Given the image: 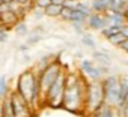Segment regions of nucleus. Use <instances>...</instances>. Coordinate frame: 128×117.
Segmentation results:
<instances>
[{
	"mask_svg": "<svg viewBox=\"0 0 128 117\" xmlns=\"http://www.w3.org/2000/svg\"><path fill=\"white\" fill-rule=\"evenodd\" d=\"M71 17H72V9L63 8L62 15H60V18H59V20H62L63 23H70V24H71Z\"/></svg>",
	"mask_w": 128,
	"mask_h": 117,
	"instance_id": "nucleus-24",
	"label": "nucleus"
},
{
	"mask_svg": "<svg viewBox=\"0 0 128 117\" xmlns=\"http://www.w3.org/2000/svg\"><path fill=\"white\" fill-rule=\"evenodd\" d=\"M30 15H32V18L35 20V21H41L44 17H45V11L44 9H41V8H33L32 9V12H30Z\"/></svg>",
	"mask_w": 128,
	"mask_h": 117,
	"instance_id": "nucleus-23",
	"label": "nucleus"
},
{
	"mask_svg": "<svg viewBox=\"0 0 128 117\" xmlns=\"http://www.w3.org/2000/svg\"><path fill=\"white\" fill-rule=\"evenodd\" d=\"M80 44L83 45V47H86L88 50H92V51H95V50H98L96 48V41L94 39V36L88 32V33H84L82 38H80Z\"/></svg>",
	"mask_w": 128,
	"mask_h": 117,
	"instance_id": "nucleus-15",
	"label": "nucleus"
},
{
	"mask_svg": "<svg viewBox=\"0 0 128 117\" xmlns=\"http://www.w3.org/2000/svg\"><path fill=\"white\" fill-rule=\"evenodd\" d=\"M89 15L90 14H88V12H84V11H82V9H74L72 11V17H71V24H74V23H80V24H86V21H88V18H89Z\"/></svg>",
	"mask_w": 128,
	"mask_h": 117,
	"instance_id": "nucleus-14",
	"label": "nucleus"
},
{
	"mask_svg": "<svg viewBox=\"0 0 128 117\" xmlns=\"http://www.w3.org/2000/svg\"><path fill=\"white\" fill-rule=\"evenodd\" d=\"M86 27L88 30H92V32H98L101 33L106 27H108V21H107V17L102 15V14H90L88 21H86Z\"/></svg>",
	"mask_w": 128,
	"mask_h": 117,
	"instance_id": "nucleus-9",
	"label": "nucleus"
},
{
	"mask_svg": "<svg viewBox=\"0 0 128 117\" xmlns=\"http://www.w3.org/2000/svg\"><path fill=\"white\" fill-rule=\"evenodd\" d=\"M62 11H63V6H59V5H53V3H51V5L45 9V17H47V18H60Z\"/></svg>",
	"mask_w": 128,
	"mask_h": 117,
	"instance_id": "nucleus-16",
	"label": "nucleus"
},
{
	"mask_svg": "<svg viewBox=\"0 0 128 117\" xmlns=\"http://www.w3.org/2000/svg\"><path fill=\"white\" fill-rule=\"evenodd\" d=\"M86 89H88V81L83 78L80 72H68L62 108L72 114H84Z\"/></svg>",
	"mask_w": 128,
	"mask_h": 117,
	"instance_id": "nucleus-1",
	"label": "nucleus"
},
{
	"mask_svg": "<svg viewBox=\"0 0 128 117\" xmlns=\"http://www.w3.org/2000/svg\"><path fill=\"white\" fill-rule=\"evenodd\" d=\"M14 32H15V35L17 36H29V33H30V30H29V27H27V24H26V21L24 20H21L15 27H14Z\"/></svg>",
	"mask_w": 128,
	"mask_h": 117,
	"instance_id": "nucleus-18",
	"label": "nucleus"
},
{
	"mask_svg": "<svg viewBox=\"0 0 128 117\" xmlns=\"http://www.w3.org/2000/svg\"><path fill=\"white\" fill-rule=\"evenodd\" d=\"M32 33H36V35H41V36H44V35H47V27L44 26V24H38V26H35L32 30H30Z\"/></svg>",
	"mask_w": 128,
	"mask_h": 117,
	"instance_id": "nucleus-25",
	"label": "nucleus"
},
{
	"mask_svg": "<svg viewBox=\"0 0 128 117\" xmlns=\"http://www.w3.org/2000/svg\"><path fill=\"white\" fill-rule=\"evenodd\" d=\"M107 2H108V3H110V5H112V2H113V0H107Z\"/></svg>",
	"mask_w": 128,
	"mask_h": 117,
	"instance_id": "nucleus-38",
	"label": "nucleus"
},
{
	"mask_svg": "<svg viewBox=\"0 0 128 117\" xmlns=\"http://www.w3.org/2000/svg\"><path fill=\"white\" fill-rule=\"evenodd\" d=\"M8 98L11 102V111L14 117H33V108L15 90H12Z\"/></svg>",
	"mask_w": 128,
	"mask_h": 117,
	"instance_id": "nucleus-8",
	"label": "nucleus"
},
{
	"mask_svg": "<svg viewBox=\"0 0 128 117\" xmlns=\"http://www.w3.org/2000/svg\"><path fill=\"white\" fill-rule=\"evenodd\" d=\"M120 33H122V35L128 39V23H126L125 26H122V27H120Z\"/></svg>",
	"mask_w": 128,
	"mask_h": 117,
	"instance_id": "nucleus-31",
	"label": "nucleus"
},
{
	"mask_svg": "<svg viewBox=\"0 0 128 117\" xmlns=\"http://www.w3.org/2000/svg\"><path fill=\"white\" fill-rule=\"evenodd\" d=\"M118 50H120L122 53L128 54V39H126V41H125V42H124V44H122V45H120L119 48H118Z\"/></svg>",
	"mask_w": 128,
	"mask_h": 117,
	"instance_id": "nucleus-30",
	"label": "nucleus"
},
{
	"mask_svg": "<svg viewBox=\"0 0 128 117\" xmlns=\"http://www.w3.org/2000/svg\"><path fill=\"white\" fill-rule=\"evenodd\" d=\"M110 11V3L107 0H92V12L106 15Z\"/></svg>",
	"mask_w": 128,
	"mask_h": 117,
	"instance_id": "nucleus-13",
	"label": "nucleus"
},
{
	"mask_svg": "<svg viewBox=\"0 0 128 117\" xmlns=\"http://www.w3.org/2000/svg\"><path fill=\"white\" fill-rule=\"evenodd\" d=\"M8 39H9V30L2 26V29H0V44H5Z\"/></svg>",
	"mask_w": 128,
	"mask_h": 117,
	"instance_id": "nucleus-27",
	"label": "nucleus"
},
{
	"mask_svg": "<svg viewBox=\"0 0 128 117\" xmlns=\"http://www.w3.org/2000/svg\"><path fill=\"white\" fill-rule=\"evenodd\" d=\"M15 92L33 108V111H38L41 107H44L41 87H39V78L38 74L32 69H26L20 74L15 86Z\"/></svg>",
	"mask_w": 128,
	"mask_h": 117,
	"instance_id": "nucleus-2",
	"label": "nucleus"
},
{
	"mask_svg": "<svg viewBox=\"0 0 128 117\" xmlns=\"http://www.w3.org/2000/svg\"><path fill=\"white\" fill-rule=\"evenodd\" d=\"M44 39V36H41V35H36V33H29V36H27V39H26V44L29 45V47H35V45H38L41 41Z\"/></svg>",
	"mask_w": 128,
	"mask_h": 117,
	"instance_id": "nucleus-21",
	"label": "nucleus"
},
{
	"mask_svg": "<svg viewBox=\"0 0 128 117\" xmlns=\"http://www.w3.org/2000/svg\"><path fill=\"white\" fill-rule=\"evenodd\" d=\"M2 2H3V3H8V5H9V3H12V2H14V0H2Z\"/></svg>",
	"mask_w": 128,
	"mask_h": 117,
	"instance_id": "nucleus-37",
	"label": "nucleus"
},
{
	"mask_svg": "<svg viewBox=\"0 0 128 117\" xmlns=\"http://www.w3.org/2000/svg\"><path fill=\"white\" fill-rule=\"evenodd\" d=\"M15 3H18V5H29V3H33V0H14Z\"/></svg>",
	"mask_w": 128,
	"mask_h": 117,
	"instance_id": "nucleus-32",
	"label": "nucleus"
},
{
	"mask_svg": "<svg viewBox=\"0 0 128 117\" xmlns=\"http://www.w3.org/2000/svg\"><path fill=\"white\" fill-rule=\"evenodd\" d=\"M33 3L36 8H41V9H47L50 5H51V0H33Z\"/></svg>",
	"mask_w": 128,
	"mask_h": 117,
	"instance_id": "nucleus-26",
	"label": "nucleus"
},
{
	"mask_svg": "<svg viewBox=\"0 0 128 117\" xmlns=\"http://www.w3.org/2000/svg\"><path fill=\"white\" fill-rule=\"evenodd\" d=\"M125 104H126V105H128V96H126V102H125Z\"/></svg>",
	"mask_w": 128,
	"mask_h": 117,
	"instance_id": "nucleus-39",
	"label": "nucleus"
},
{
	"mask_svg": "<svg viewBox=\"0 0 128 117\" xmlns=\"http://www.w3.org/2000/svg\"><path fill=\"white\" fill-rule=\"evenodd\" d=\"M17 48H18V51H20V53L24 56V54H27V53H29V48H30V47H29L27 44H20Z\"/></svg>",
	"mask_w": 128,
	"mask_h": 117,
	"instance_id": "nucleus-29",
	"label": "nucleus"
},
{
	"mask_svg": "<svg viewBox=\"0 0 128 117\" xmlns=\"http://www.w3.org/2000/svg\"><path fill=\"white\" fill-rule=\"evenodd\" d=\"M53 5H59V6H63V3H65V0H51Z\"/></svg>",
	"mask_w": 128,
	"mask_h": 117,
	"instance_id": "nucleus-33",
	"label": "nucleus"
},
{
	"mask_svg": "<svg viewBox=\"0 0 128 117\" xmlns=\"http://www.w3.org/2000/svg\"><path fill=\"white\" fill-rule=\"evenodd\" d=\"M8 93H11L9 86H8V77L6 75H0V102L5 98H8Z\"/></svg>",
	"mask_w": 128,
	"mask_h": 117,
	"instance_id": "nucleus-17",
	"label": "nucleus"
},
{
	"mask_svg": "<svg viewBox=\"0 0 128 117\" xmlns=\"http://www.w3.org/2000/svg\"><path fill=\"white\" fill-rule=\"evenodd\" d=\"M71 26H72V30H74V33H76V35H78L80 38H82L84 33H88V27H86V24L74 23V24H71Z\"/></svg>",
	"mask_w": 128,
	"mask_h": 117,
	"instance_id": "nucleus-22",
	"label": "nucleus"
},
{
	"mask_svg": "<svg viewBox=\"0 0 128 117\" xmlns=\"http://www.w3.org/2000/svg\"><path fill=\"white\" fill-rule=\"evenodd\" d=\"M86 117H101V116L96 113V114H89V116H86Z\"/></svg>",
	"mask_w": 128,
	"mask_h": 117,
	"instance_id": "nucleus-36",
	"label": "nucleus"
},
{
	"mask_svg": "<svg viewBox=\"0 0 128 117\" xmlns=\"http://www.w3.org/2000/svg\"><path fill=\"white\" fill-rule=\"evenodd\" d=\"M0 117H3V107H2V102H0Z\"/></svg>",
	"mask_w": 128,
	"mask_h": 117,
	"instance_id": "nucleus-35",
	"label": "nucleus"
},
{
	"mask_svg": "<svg viewBox=\"0 0 128 117\" xmlns=\"http://www.w3.org/2000/svg\"><path fill=\"white\" fill-rule=\"evenodd\" d=\"M21 20L14 14V12H6V14H3L2 15V18H0V23H2V26L3 27H6L8 30H11V29H14L18 23H20Z\"/></svg>",
	"mask_w": 128,
	"mask_h": 117,
	"instance_id": "nucleus-12",
	"label": "nucleus"
},
{
	"mask_svg": "<svg viewBox=\"0 0 128 117\" xmlns=\"http://www.w3.org/2000/svg\"><path fill=\"white\" fill-rule=\"evenodd\" d=\"M78 72L83 75V78L88 83H94V81H102L106 77L102 75L100 66L90 60V58H82L78 63Z\"/></svg>",
	"mask_w": 128,
	"mask_h": 117,
	"instance_id": "nucleus-7",
	"label": "nucleus"
},
{
	"mask_svg": "<svg viewBox=\"0 0 128 117\" xmlns=\"http://www.w3.org/2000/svg\"><path fill=\"white\" fill-rule=\"evenodd\" d=\"M92 60L96 65H100V66H108V68H112V65H113V56L106 48L95 50V51H92Z\"/></svg>",
	"mask_w": 128,
	"mask_h": 117,
	"instance_id": "nucleus-10",
	"label": "nucleus"
},
{
	"mask_svg": "<svg viewBox=\"0 0 128 117\" xmlns=\"http://www.w3.org/2000/svg\"><path fill=\"white\" fill-rule=\"evenodd\" d=\"M119 32H120V27L108 26V27H106V29H104V30H102V32H101L100 35H101V36H102V38H104V39L107 41V39H110V38H112L113 35H116V33H119Z\"/></svg>",
	"mask_w": 128,
	"mask_h": 117,
	"instance_id": "nucleus-20",
	"label": "nucleus"
},
{
	"mask_svg": "<svg viewBox=\"0 0 128 117\" xmlns=\"http://www.w3.org/2000/svg\"><path fill=\"white\" fill-rule=\"evenodd\" d=\"M122 14H124V17H125V21L128 23V5H126V8L124 9V12H122Z\"/></svg>",
	"mask_w": 128,
	"mask_h": 117,
	"instance_id": "nucleus-34",
	"label": "nucleus"
},
{
	"mask_svg": "<svg viewBox=\"0 0 128 117\" xmlns=\"http://www.w3.org/2000/svg\"><path fill=\"white\" fill-rule=\"evenodd\" d=\"M0 29H2V23H0Z\"/></svg>",
	"mask_w": 128,
	"mask_h": 117,
	"instance_id": "nucleus-41",
	"label": "nucleus"
},
{
	"mask_svg": "<svg viewBox=\"0 0 128 117\" xmlns=\"http://www.w3.org/2000/svg\"><path fill=\"white\" fill-rule=\"evenodd\" d=\"M125 41H126V38H125V36H124L120 32H119V33H116V35H113L110 39H107V42H108L110 45L116 47V48H119V47H120V45H122Z\"/></svg>",
	"mask_w": 128,
	"mask_h": 117,
	"instance_id": "nucleus-19",
	"label": "nucleus"
},
{
	"mask_svg": "<svg viewBox=\"0 0 128 117\" xmlns=\"http://www.w3.org/2000/svg\"><path fill=\"white\" fill-rule=\"evenodd\" d=\"M106 17H107L108 26L122 27V26H125V24H126L125 17H124V14H120V12H113V11H108V12L106 14Z\"/></svg>",
	"mask_w": 128,
	"mask_h": 117,
	"instance_id": "nucleus-11",
	"label": "nucleus"
},
{
	"mask_svg": "<svg viewBox=\"0 0 128 117\" xmlns=\"http://www.w3.org/2000/svg\"><path fill=\"white\" fill-rule=\"evenodd\" d=\"M63 8H68V9H77L78 8V0H65L63 3Z\"/></svg>",
	"mask_w": 128,
	"mask_h": 117,
	"instance_id": "nucleus-28",
	"label": "nucleus"
},
{
	"mask_svg": "<svg viewBox=\"0 0 128 117\" xmlns=\"http://www.w3.org/2000/svg\"><path fill=\"white\" fill-rule=\"evenodd\" d=\"M2 5H3V2H2V0H0V6H2Z\"/></svg>",
	"mask_w": 128,
	"mask_h": 117,
	"instance_id": "nucleus-40",
	"label": "nucleus"
},
{
	"mask_svg": "<svg viewBox=\"0 0 128 117\" xmlns=\"http://www.w3.org/2000/svg\"><path fill=\"white\" fill-rule=\"evenodd\" d=\"M65 71V66L62 65V62L59 58L48 65L41 74H38V78H39V87H41V95H42V102H44V96L47 95V92L50 90V87L56 83V80L59 78V75Z\"/></svg>",
	"mask_w": 128,
	"mask_h": 117,
	"instance_id": "nucleus-6",
	"label": "nucleus"
},
{
	"mask_svg": "<svg viewBox=\"0 0 128 117\" xmlns=\"http://www.w3.org/2000/svg\"><path fill=\"white\" fill-rule=\"evenodd\" d=\"M104 105H106V95H104L102 81L88 83V89H86V110H84V114L86 116L96 114Z\"/></svg>",
	"mask_w": 128,
	"mask_h": 117,
	"instance_id": "nucleus-3",
	"label": "nucleus"
},
{
	"mask_svg": "<svg viewBox=\"0 0 128 117\" xmlns=\"http://www.w3.org/2000/svg\"><path fill=\"white\" fill-rule=\"evenodd\" d=\"M66 75H68V71L65 69L59 75L56 83L50 87V90L44 96V107H50L53 110L63 107V95H65V89H66Z\"/></svg>",
	"mask_w": 128,
	"mask_h": 117,
	"instance_id": "nucleus-4",
	"label": "nucleus"
},
{
	"mask_svg": "<svg viewBox=\"0 0 128 117\" xmlns=\"http://www.w3.org/2000/svg\"><path fill=\"white\" fill-rule=\"evenodd\" d=\"M104 95H106V105L113 107L114 110L120 105V74L107 75L102 80Z\"/></svg>",
	"mask_w": 128,
	"mask_h": 117,
	"instance_id": "nucleus-5",
	"label": "nucleus"
}]
</instances>
